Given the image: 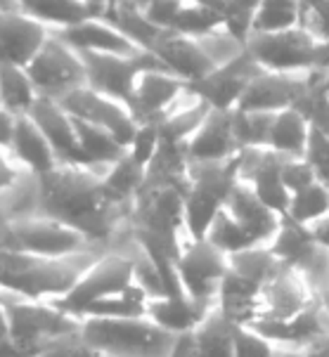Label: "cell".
<instances>
[{"label":"cell","mask_w":329,"mask_h":357,"mask_svg":"<svg viewBox=\"0 0 329 357\" xmlns=\"http://www.w3.org/2000/svg\"><path fill=\"white\" fill-rule=\"evenodd\" d=\"M107 171L62 161L50 173L38 175L41 213L76 227L102 249H112L128 225L133 204L119 202L109 192Z\"/></svg>","instance_id":"cell-1"},{"label":"cell","mask_w":329,"mask_h":357,"mask_svg":"<svg viewBox=\"0 0 329 357\" xmlns=\"http://www.w3.org/2000/svg\"><path fill=\"white\" fill-rule=\"evenodd\" d=\"M105 251L107 249H90L76 256L47 258L0 249V291L54 303L71 291L78 277Z\"/></svg>","instance_id":"cell-2"},{"label":"cell","mask_w":329,"mask_h":357,"mask_svg":"<svg viewBox=\"0 0 329 357\" xmlns=\"http://www.w3.org/2000/svg\"><path fill=\"white\" fill-rule=\"evenodd\" d=\"M78 338L100 357H170L178 343L149 317H85Z\"/></svg>","instance_id":"cell-3"},{"label":"cell","mask_w":329,"mask_h":357,"mask_svg":"<svg viewBox=\"0 0 329 357\" xmlns=\"http://www.w3.org/2000/svg\"><path fill=\"white\" fill-rule=\"evenodd\" d=\"M0 303L8 314L12 338L22 357H36L43 350L78 338L81 334L83 319L50 301L22 298L0 291Z\"/></svg>","instance_id":"cell-4"},{"label":"cell","mask_w":329,"mask_h":357,"mask_svg":"<svg viewBox=\"0 0 329 357\" xmlns=\"http://www.w3.org/2000/svg\"><path fill=\"white\" fill-rule=\"evenodd\" d=\"M136 284V263L131 253V234L128 227L121 232V237L114 241L112 249H107L88 270L78 277V282L71 287V291L54 301L62 310L76 314L83 319L88 307L105 298H112Z\"/></svg>","instance_id":"cell-5"},{"label":"cell","mask_w":329,"mask_h":357,"mask_svg":"<svg viewBox=\"0 0 329 357\" xmlns=\"http://www.w3.org/2000/svg\"><path fill=\"white\" fill-rule=\"evenodd\" d=\"M0 249L64 258L90 249H102V246L93 244L83 232L57 218L36 213L29 218H15V220H0Z\"/></svg>","instance_id":"cell-6"},{"label":"cell","mask_w":329,"mask_h":357,"mask_svg":"<svg viewBox=\"0 0 329 357\" xmlns=\"http://www.w3.org/2000/svg\"><path fill=\"white\" fill-rule=\"evenodd\" d=\"M237 185V156L221 163H190L185 190V225L190 239H204Z\"/></svg>","instance_id":"cell-7"},{"label":"cell","mask_w":329,"mask_h":357,"mask_svg":"<svg viewBox=\"0 0 329 357\" xmlns=\"http://www.w3.org/2000/svg\"><path fill=\"white\" fill-rule=\"evenodd\" d=\"M228 272L230 256L216 249L209 239H190L175 258V275L182 291L204 307L218 305V294Z\"/></svg>","instance_id":"cell-8"},{"label":"cell","mask_w":329,"mask_h":357,"mask_svg":"<svg viewBox=\"0 0 329 357\" xmlns=\"http://www.w3.org/2000/svg\"><path fill=\"white\" fill-rule=\"evenodd\" d=\"M27 71L41 98L62 100L64 95L88 86V74H85L81 52L66 45L54 31L38 50V54L29 62Z\"/></svg>","instance_id":"cell-9"},{"label":"cell","mask_w":329,"mask_h":357,"mask_svg":"<svg viewBox=\"0 0 329 357\" xmlns=\"http://www.w3.org/2000/svg\"><path fill=\"white\" fill-rule=\"evenodd\" d=\"M320 43L306 29H289L279 33H251L244 50L263 71L275 74H306L315 69V54Z\"/></svg>","instance_id":"cell-10"},{"label":"cell","mask_w":329,"mask_h":357,"mask_svg":"<svg viewBox=\"0 0 329 357\" xmlns=\"http://www.w3.org/2000/svg\"><path fill=\"white\" fill-rule=\"evenodd\" d=\"M88 74V88L114 98L128 105L133 98V88L142 71L166 69L154 52L138 54H102V52H81Z\"/></svg>","instance_id":"cell-11"},{"label":"cell","mask_w":329,"mask_h":357,"mask_svg":"<svg viewBox=\"0 0 329 357\" xmlns=\"http://www.w3.org/2000/svg\"><path fill=\"white\" fill-rule=\"evenodd\" d=\"M66 112L78 121L93 123L97 128H105L112 132L124 147H131L133 137L140 128V123L133 116L131 107L124 102L107 98V95L97 93V90L83 86L74 90V93L64 95L62 100H57Z\"/></svg>","instance_id":"cell-12"},{"label":"cell","mask_w":329,"mask_h":357,"mask_svg":"<svg viewBox=\"0 0 329 357\" xmlns=\"http://www.w3.org/2000/svg\"><path fill=\"white\" fill-rule=\"evenodd\" d=\"M258 74H263V69L254 62L251 54L242 50L233 59H228L225 64L218 66L216 71H211L206 78H202V81L190 83L187 90H190L194 98L206 102L211 109L235 112L242 95H244V90L249 88V83Z\"/></svg>","instance_id":"cell-13"},{"label":"cell","mask_w":329,"mask_h":357,"mask_svg":"<svg viewBox=\"0 0 329 357\" xmlns=\"http://www.w3.org/2000/svg\"><path fill=\"white\" fill-rule=\"evenodd\" d=\"M185 93L187 83L168 69H147L138 76L128 107L138 123H161Z\"/></svg>","instance_id":"cell-14"},{"label":"cell","mask_w":329,"mask_h":357,"mask_svg":"<svg viewBox=\"0 0 329 357\" xmlns=\"http://www.w3.org/2000/svg\"><path fill=\"white\" fill-rule=\"evenodd\" d=\"M318 303V296L310 289L306 277L298 270L284 265L272 280H268L261 289V310L258 319L268 322H282V319L296 317L298 312L308 310L310 305Z\"/></svg>","instance_id":"cell-15"},{"label":"cell","mask_w":329,"mask_h":357,"mask_svg":"<svg viewBox=\"0 0 329 357\" xmlns=\"http://www.w3.org/2000/svg\"><path fill=\"white\" fill-rule=\"evenodd\" d=\"M308 86L306 74H275L263 71L249 83L242 95L237 112H261V114H279L291 109L303 95Z\"/></svg>","instance_id":"cell-16"},{"label":"cell","mask_w":329,"mask_h":357,"mask_svg":"<svg viewBox=\"0 0 329 357\" xmlns=\"http://www.w3.org/2000/svg\"><path fill=\"white\" fill-rule=\"evenodd\" d=\"M52 29L20 10H0V64L29 66Z\"/></svg>","instance_id":"cell-17"},{"label":"cell","mask_w":329,"mask_h":357,"mask_svg":"<svg viewBox=\"0 0 329 357\" xmlns=\"http://www.w3.org/2000/svg\"><path fill=\"white\" fill-rule=\"evenodd\" d=\"M152 52L161 59L163 66H166L170 74L182 78L187 86L202 81V78L209 76L211 71L218 69L216 59L209 54V50L204 47L202 40L175 33V31H163L159 43L154 45Z\"/></svg>","instance_id":"cell-18"},{"label":"cell","mask_w":329,"mask_h":357,"mask_svg":"<svg viewBox=\"0 0 329 357\" xmlns=\"http://www.w3.org/2000/svg\"><path fill=\"white\" fill-rule=\"evenodd\" d=\"M29 119H31L34 123L43 130V135L50 140L52 149L59 156V161H71V163L90 166V163L85 161L83 152H81L76 121L57 100L38 98L36 100V105L31 107V112H29Z\"/></svg>","instance_id":"cell-19"},{"label":"cell","mask_w":329,"mask_h":357,"mask_svg":"<svg viewBox=\"0 0 329 357\" xmlns=\"http://www.w3.org/2000/svg\"><path fill=\"white\" fill-rule=\"evenodd\" d=\"M185 152L190 163H221L235 159L240 154V144L233 128V112L211 109L202 128L185 144Z\"/></svg>","instance_id":"cell-20"},{"label":"cell","mask_w":329,"mask_h":357,"mask_svg":"<svg viewBox=\"0 0 329 357\" xmlns=\"http://www.w3.org/2000/svg\"><path fill=\"white\" fill-rule=\"evenodd\" d=\"M225 211L237 220L249 237L254 239L256 246H270L272 239L277 237L279 227H282V215H277L272 208L261 202L254 195V190L244 183L237 180V185L233 187L225 204Z\"/></svg>","instance_id":"cell-21"},{"label":"cell","mask_w":329,"mask_h":357,"mask_svg":"<svg viewBox=\"0 0 329 357\" xmlns=\"http://www.w3.org/2000/svg\"><path fill=\"white\" fill-rule=\"evenodd\" d=\"M249 326L254 331H258L261 336H265L270 343H275L277 348L303 350L308 343H313L315 338H320L329 331V312L318 301L315 305H310L308 310L298 312L291 319H282V322L258 319V322H251Z\"/></svg>","instance_id":"cell-22"},{"label":"cell","mask_w":329,"mask_h":357,"mask_svg":"<svg viewBox=\"0 0 329 357\" xmlns=\"http://www.w3.org/2000/svg\"><path fill=\"white\" fill-rule=\"evenodd\" d=\"M66 45H71L76 52H102V54H138L140 50L136 43L126 38L114 24L100 17H90L81 24L66 26L54 31Z\"/></svg>","instance_id":"cell-23"},{"label":"cell","mask_w":329,"mask_h":357,"mask_svg":"<svg viewBox=\"0 0 329 357\" xmlns=\"http://www.w3.org/2000/svg\"><path fill=\"white\" fill-rule=\"evenodd\" d=\"M10 152L34 175L50 173L52 168H57L59 163H62L57 152L52 149L50 140L43 135V130L29 116L17 119V128H15V135H12Z\"/></svg>","instance_id":"cell-24"},{"label":"cell","mask_w":329,"mask_h":357,"mask_svg":"<svg viewBox=\"0 0 329 357\" xmlns=\"http://www.w3.org/2000/svg\"><path fill=\"white\" fill-rule=\"evenodd\" d=\"M261 284L230 270L218 294V307L237 326H249L261 310Z\"/></svg>","instance_id":"cell-25"},{"label":"cell","mask_w":329,"mask_h":357,"mask_svg":"<svg viewBox=\"0 0 329 357\" xmlns=\"http://www.w3.org/2000/svg\"><path fill=\"white\" fill-rule=\"evenodd\" d=\"M209 310H213V307L194 303L187 294L159 296V298H149L147 303V317L152 322L178 336L192 331L209 314Z\"/></svg>","instance_id":"cell-26"},{"label":"cell","mask_w":329,"mask_h":357,"mask_svg":"<svg viewBox=\"0 0 329 357\" xmlns=\"http://www.w3.org/2000/svg\"><path fill=\"white\" fill-rule=\"evenodd\" d=\"M15 8L29 15L31 20L45 24L52 31L74 26L85 20H90L93 10L83 0H12Z\"/></svg>","instance_id":"cell-27"},{"label":"cell","mask_w":329,"mask_h":357,"mask_svg":"<svg viewBox=\"0 0 329 357\" xmlns=\"http://www.w3.org/2000/svg\"><path fill=\"white\" fill-rule=\"evenodd\" d=\"M235 326L223 314L221 307H213L209 314L190 331L192 343L199 357H235Z\"/></svg>","instance_id":"cell-28"},{"label":"cell","mask_w":329,"mask_h":357,"mask_svg":"<svg viewBox=\"0 0 329 357\" xmlns=\"http://www.w3.org/2000/svg\"><path fill=\"white\" fill-rule=\"evenodd\" d=\"M310 137V123L296 109H284L272 119L270 137H268V149L289 156V159H303Z\"/></svg>","instance_id":"cell-29"},{"label":"cell","mask_w":329,"mask_h":357,"mask_svg":"<svg viewBox=\"0 0 329 357\" xmlns=\"http://www.w3.org/2000/svg\"><path fill=\"white\" fill-rule=\"evenodd\" d=\"M105 20L109 24H114L131 43H136L140 50H145V52L154 50V45L159 43V38L163 36V31H166V29H159L156 24H152L147 20V15H145L138 5L128 3V0H119V3L109 10V15Z\"/></svg>","instance_id":"cell-30"},{"label":"cell","mask_w":329,"mask_h":357,"mask_svg":"<svg viewBox=\"0 0 329 357\" xmlns=\"http://www.w3.org/2000/svg\"><path fill=\"white\" fill-rule=\"evenodd\" d=\"M38 98L41 95L27 66L0 64V107H5L15 116H29Z\"/></svg>","instance_id":"cell-31"},{"label":"cell","mask_w":329,"mask_h":357,"mask_svg":"<svg viewBox=\"0 0 329 357\" xmlns=\"http://www.w3.org/2000/svg\"><path fill=\"white\" fill-rule=\"evenodd\" d=\"M74 121H76V130H78V142H81V152L90 166L109 168L128 154V147H124L109 130L97 128V126L85 123V121H78V119Z\"/></svg>","instance_id":"cell-32"},{"label":"cell","mask_w":329,"mask_h":357,"mask_svg":"<svg viewBox=\"0 0 329 357\" xmlns=\"http://www.w3.org/2000/svg\"><path fill=\"white\" fill-rule=\"evenodd\" d=\"M303 22L301 0H261L256 8L251 33H279L298 29Z\"/></svg>","instance_id":"cell-33"},{"label":"cell","mask_w":329,"mask_h":357,"mask_svg":"<svg viewBox=\"0 0 329 357\" xmlns=\"http://www.w3.org/2000/svg\"><path fill=\"white\" fill-rule=\"evenodd\" d=\"M168 31L202 40L209 38V36L225 33V17L221 10H213L197 3H185Z\"/></svg>","instance_id":"cell-34"},{"label":"cell","mask_w":329,"mask_h":357,"mask_svg":"<svg viewBox=\"0 0 329 357\" xmlns=\"http://www.w3.org/2000/svg\"><path fill=\"white\" fill-rule=\"evenodd\" d=\"M327 215H329V187L315 183L306 187V190L291 195L287 215L284 218H289V220H294L303 227H310L315 222L325 220Z\"/></svg>","instance_id":"cell-35"},{"label":"cell","mask_w":329,"mask_h":357,"mask_svg":"<svg viewBox=\"0 0 329 357\" xmlns=\"http://www.w3.org/2000/svg\"><path fill=\"white\" fill-rule=\"evenodd\" d=\"M272 119L275 114H261V112H233V128L240 149L247 147H265L270 137Z\"/></svg>","instance_id":"cell-36"},{"label":"cell","mask_w":329,"mask_h":357,"mask_svg":"<svg viewBox=\"0 0 329 357\" xmlns=\"http://www.w3.org/2000/svg\"><path fill=\"white\" fill-rule=\"evenodd\" d=\"M303 159L308 161V166L313 168L318 183L329 187V135L325 132L310 128V137H308V147Z\"/></svg>","instance_id":"cell-37"},{"label":"cell","mask_w":329,"mask_h":357,"mask_svg":"<svg viewBox=\"0 0 329 357\" xmlns=\"http://www.w3.org/2000/svg\"><path fill=\"white\" fill-rule=\"evenodd\" d=\"M161 144V132H159V123H140V128L133 137L131 147H128V154L136 159L140 166L147 171L149 161L154 159L156 149Z\"/></svg>","instance_id":"cell-38"},{"label":"cell","mask_w":329,"mask_h":357,"mask_svg":"<svg viewBox=\"0 0 329 357\" xmlns=\"http://www.w3.org/2000/svg\"><path fill=\"white\" fill-rule=\"evenodd\" d=\"M303 22L301 26L318 43H329V0H301Z\"/></svg>","instance_id":"cell-39"},{"label":"cell","mask_w":329,"mask_h":357,"mask_svg":"<svg viewBox=\"0 0 329 357\" xmlns=\"http://www.w3.org/2000/svg\"><path fill=\"white\" fill-rule=\"evenodd\" d=\"M277 346L251 326H235V357H272Z\"/></svg>","instance_id":"cell-40"},{"label":"cell","mask_w":329,"mask_h":357,"mask_svg":"<svg viewBox=\"0 0 329 357\" xmlns=\"http://www.w3.org/2000/svg\"><path fill=\"white\" fill-rule=\"evenodd\" d=\"M282 183L289 190V195H296V192L318 183V178H315L313 168L308 166L306 159H289L287 156L282 166Z\"/></svg>","instance_id":"cell-41"},{"label":"cell","mask_w":329,"mask_h":357,"mask_svg":"<svg viewBox=\"0 0 329 357\" xmlns=\"http://www.w3.org/2000/svg\"><path fill=\"white\" fill-rule=\"evenodd\" d=\"M185 3L187 0H149V5L142 12L147 15V20L152 24H156L159 29H166L168 31Z\"/></svg>","instance_id":"cell-42"},{"label":"cell","mask_w":329,"mask_h":357,"mask_svg":"<svg viewBox=\"0 0 329 357\" xmlns=\"http://www.w3.org/2000/svg\"><path fill=\"white\" fill-rule=\"evenodd\" d=\"M29 171L15 159V154L10 149L0 147V195L10 190L12 185H17Z\"/></svg>","instance_id":"cell-43"},{"label":"cell","mask_w":329,"mask_h":357,"mask_svg":"<svg viewBox=\"0 0 329 357\" xmlns=\"http://www.w3.org/2000/svg\"><path fill=\"white\" fill-rule=\"evenodd\" d=\"M0 357H22L15 346V338H12L10 322H8V314L3 310V303H0Z\"/></svg>","instance_id":"cell-44"},{"label":"cell","mask_w":329,"mask_h":357,"mask_svg":"<svg viewBox=\"0 0 329 357\" xmlns=\"http://www.w3.org/2000/svg\"><path fill=\"white\" fill-rule=\"evenodd\" d=\"M17 119H20V116L10 114L5 107H0V147L10 149L12 135H15V128H17Z\"/></svg>","instance_id":"cell-45"},{"label":"cell","mask_w":329,"mask_h":357,"mask_svg":"<svg viewBox=\"0 0 329 357\" xmlns=\"http://www.w3.org/2000/svg\"><path fill=\"white\" fill-rule=\"evenodd\" d=\"M303 350H306L308 357H329V331L322 334L320 338H315L313 343H308Z\"/></svg>","instance_id":"cell-46"},{"label":"cell","mask_w":329,"mask_h":357,"mask_svg":"<svg viewBox=\"0 0 329 357\" xmlns=\"http://www.w3.org/2000/svg\"><path fill=\"white\" fill-rule=\"evenodd\" d=\"M85 5H88L90 10H93L95 17H100V20H105L109 15V10L114 8V5L119 3V0H83Z\"/></svg>","instance_id":"cell-47"},{"label":"cell","mask_w":329,"mask_h":357,"mask_svg":"<svg viewBox=\"0 0 329 357\" xmlns=\"http://www.w3.org/2000/svg\"><path fill=\"white\" fill-rule=\"evenodd\" d=\"M308 229H310V234H313V237L318 239L322 246H325V249H329V215L325 218V220L310 225Z\"/></svg>","instance_id":"cell-48"},{"label":"cell","mask_w":329,"mask_h":357,"mask_svg":"<svg viewBox=\"0 0 329 357\" xmlns=\"http://www.w3.org/2000/svg\"><path fill=\"white\" fill-rule=\"evenodd\" d=\"M315 69L329 71V43H320L318 54H315Z\"/></svg>","instance_id":"cell-49"},{"label":"cell","mask_w":329,"mask_h":357,"mask_svg":"<svg viewBox=\"0 0 329 357\" xmlns=\"http://www.w3.org/2000/svg\"><path fill=\"white\" fill-rule=\"evenodd\" d=\"M272 357H308V355L306 350H298V348H277Z\"/></svg>","instance_id":"cell-50"},{"label":"cell","mask_w":329,"mask_h":357,"mask_svg":"<svg viewBox=\"0 0 329 357\" xmlns=\"http://www.w3.org/2000/svg\"><path fill=\"white\" fill-rule=\"evenodd\" d=\"M187 3H197V5H206V8H213V10H221L225 8V0H187Z\"/></svg>","instance_id":"cell-51"},{"label":"cell","mask_w":329,"mask_h":357,"mask_svg":"<svg viewBox=\"0 0 329 357\" xmlns=\"http://www.w3.org/2000/svg\"><path fill=\"white\" fill-rule=\"evenodd\" d=\"M0 10H17L12 0H0Z\"/></svg>","instance_id":"cell-52"},{"label":"cell","mask_w":329,"mask_h":357,"mask_svg":"<svg viewBox=\"0 0 329 357\" xmlns=\"http://www.w3.org/2000/svg\"><path fill=\"white\" fill-rule=\"evenodd\" d=\"M327 93H329V86H327Z\"/></svg>","instance_id":"cell-53"}]
</instances>
